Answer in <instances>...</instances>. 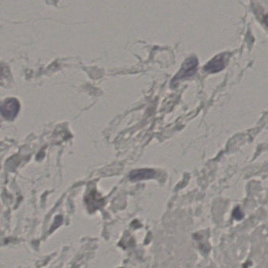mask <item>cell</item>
Segmentation results:
<instances>
[{
	"label": "cell",
	"instance_id": "obj_2",
	"mask_svg": "<svg viewBox=\"0 0 268 268\" xmlns=\"http://www.w3.org/2000/svg\"><path fill=\"white\" fill-rule=\"evenodd\" d=\"M20 110V103L16 98L10 97L0 104V113L3 118L13 121L18 116Z\"/></svg>",
	"mask_w": 268,
	"mask_h": 268
},
{
	"label": "cell",
	"instance_id": "obj_4",
	"mask_svg": "<svg viewBox=\"0 0 268 268\" xmlns=\"http://www.w3.org/2000/svg\"><path fill=\"white\" fill-rule=\"evenodd\" d=\"M155 175L156 171L153 169H136L130 172V179L134 181L144 180L152 179Z\"/></svg>",
	"mask_w": 268,
	"mask_h": 268
},
{
	"label": "cell",
	"instance_id": "obj_1",
	"mask_svg": "<svg viewBox=\"0 0 268 268\" xmlns=\"http://www.w3.org/2000/svg\"><path fill=\"white\" fill-rule=\"evenodd\" d=\"M198 65H199V61L196 57H191V58H187L185 62H183V66L180 68L178 73L174 76V79L172 80V84H174L176 81H178V80L192 76L197 71Z\"/></svg>",
	"mask_w": 268,
	"mask_h": 268
},
{
	"label": "cell",
	"instance_id": "obj_3",
	"mask_svg": "<svg viewBox=\"0 0 268 268\" xmlns=\"http://www.w3.org/2000/svg\"><path fill=\"white\" fill-rule=\"evenodd\" d=\"M227 54H221L216 56L211 61L205 65L204 70L209 73H215L223 70L227 62Z\"/></svg>",
	"mask_w": 268,
	"mask_h": 268
}]
</instances>
